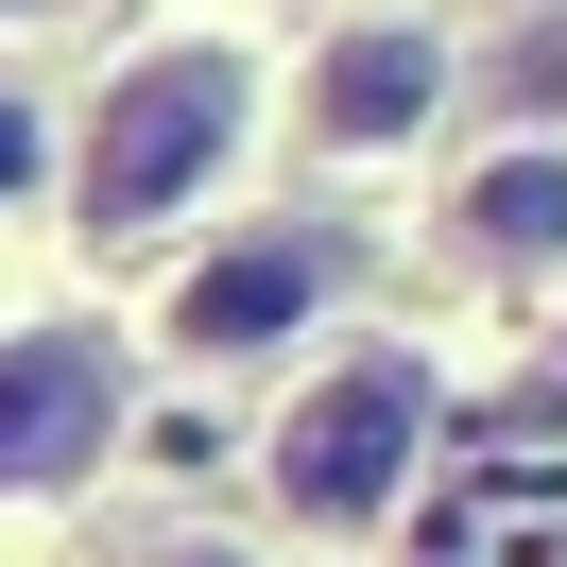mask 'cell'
I'll return each mask as SVG.
<instances>
[{"mask_svg": "<svg viewBox=\"0 0 567 567\" xmlns=\"http://www.w3.org/2000/svg\"><path fill=\"white\" fill-rule=\"evenodd\" d=\"M241 121H258V70L224 35H189V52H138V70L86 104V155H70V207L86 224H173L189 189L241 155Z\"/></svg>", "mask_w": 567, "mask_h": 567, "instance_id": "obj_1", "label": "cell"}, {"mask_svg": "<svg viewBox=\"0 0 567 567\" xmlns=\"http://www.w3.org/2000/svg\"><path fill=\"white\" fill-rule=\"evenodd\" d=\"M413 447H430V361H413V344H361V361H327V379L292 395L276 498H292L310 533H361V516H395Z\"/></svg>", "mask_w": 567, "mask_h": 567, "instance_id": "obj_2", "label": "cell"}, {"mask_svg": "<svg viewBox=\"0 0 567 567\" xmlns=\"http://www.w3.org/2000/svg\"><path fill=\"white\" fill-rule=\"evenodd\" d=\"M104 430H121V344L104 327H0V498L86 482Z\"/></svg>", "mask_w": 567, "mask_h": 567, "instance_id": "obj_3", "label": "cell"}, {"mask_svg": "<svg viewBox=\"0 0 567 567\" xmlns=\"http://www.w3.org/2000/svg\"><path fill=\"white\" fill-rule=\"evenodd\" d=\"M327 292H344V224H241L224 258H189V292H173V344H189V361L292 344Z\"/></svg>", "mask_w": 567, "mask_h": 567, "instance_id": "obj_4", "label": "cell"}, {"mask_svg": "<svg viewBox=\"0 0 567 567\" xmlns=\"http://www.w3.org/2000/svg\"><path fill=\"white\" fill-rule=\"evenodd\" d=\"M430 104H447V52H430L413 18H379V35H327V70H310V138H327V155H395Z\"/></svg>", "mask_w": 567, "mask_h": 567, "instance_id": "obj_5", "label": "cell"}, {"mask_svg": "<svg viewBox=\"0 0 567 567\" xmlns=\"http://www.w3.org/2000/svg\"><path fill=\"white\" fill-rule=\"evenodd\" d=\"M447 241L482 258V276H567V155H550V138L482 155V173H464V207H447Z\"/></svg>", "mask_w": 567, "mask_h": 567, "instance_id": "obj_6", "label": "cell"}, {"mask_svg": "<svg viewBox=\"0 0 567 567\" xmlns=\"http://www.w3.org/2000/svg\"><path fill=\"white\" fill-rule=\"evenodd\" d=\"M498 86H516V104H567V18H533V35L498 52Z\"/></svg>", "mask_w": 567, "mask_h": 567, "instance_id": "obj_7", "label": "cell"}, {"mask_svg": "<svg viewBox=\"0 0 567 567\" xmlns=\"http://www.w3.org/2000/svg\"><path fill=\"white\" fill-rule=\"evenodd\" d=\"M35 155H52V138H35V104L0 86V189H35Z\"/></svg>", "mask_w": 567, "mask_h": 567, "instance_id": "obj_8", "label": "cell"}, {"mask_svg": "<svg viewBox=\"0 0 567 567\" xmlns=\"http://www.w3.org/2000/svg\"><path fill=\"white\" fill-rule=\"evenodd\" d=\"M138 567H241V550H224V533H173V550H138Z\"/></svg>", "mask_w": 567, "mask_h": 567, "instance_id": "obj_9", "label": "cell"}, {"mask_svg": "<svg viewBox=\"0 0 567 567\" xmlns=\"http://www.w3.org/2000/svg\"><path fill=\"white\" fill-rule=\"evenodd\" d=\"M0 18H70V0H0Z\"/></svg>", "mask_w": 567, "mask_h": 567, "instance_id": "obj_10", "label": "cell"}]
</instances>
